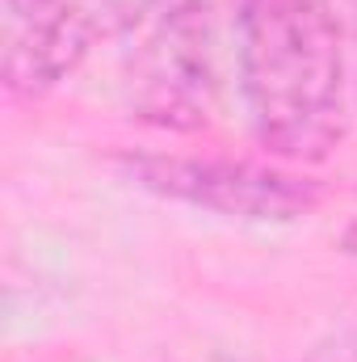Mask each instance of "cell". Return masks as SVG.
<instances>
[{
    "label": "cell",
    "mask_w": 357,
    "mask_h": 362,
    "mask_svg": "<svg viewBox=\"0 0 357 362\" xmlns=\"http://www.w3.org/2000/svg\"><path fill=\"white\" fill-rule=\"evenodd\" d=\"M240 89L257 139L294 165L345 135V51L324 0H240Z\"/></svg>",
    "instance_id": "cell-1"
},
{
    "label": "cell",
    "mask_w": 357,
    "mask_h": 362,
    "mask_svg": "<svg viewBox=\"0 0 357 362\" xmlns=\"http://www.w3.org/2000/svg\"><path fill=\"white\" fill-rule=\"evenodd\" d=\"M143 13H152V30L131 64L135 110L156 127H202L219 93L214 0H152Z\"/></svg>",
    "instance_id": "cell-2"
},
{
    "label": "cell",
    "mask_w": 357,
    "mask_h": 362,
    "mask_svg": "<svg viewBox=\"0 0 357 362\" xmlns=\"http://www.w3.org/2000/svg\"><path fill=\"white\" fill-rule=\"evenodd\" d=\"M152 0H0V72L17 97L55 89L118 21L135 25Z\"/></svg>",
    "instance_id": "cell-3"
},
{
    "label": "cell",
    "mask_w": 357,
    "mask_h": 362,
    "mask_svg": "<svg viewBox=\"0 0 357 362\" xmlns=\"http://www.w3.org/2000/svg\"><path fill=\"white\" fill-rule=\"evenodd\" d=\"M122 169L143 189L173 198L198 211L290 223L320 202V189L298 173L269 169L253 160H219V156H126Z\"/></svg>",
    "instance_id": "cell-4"
},
{
    "label": "cell",
    "mask_w": 357,
    "mask_h": 362,
    "mask_svg": "<svg viewBox=\"0 0 357 362\" xmlns=\"http://www.w3.org/2000/svg\"><path fill=\"white\" fill-rule=\"evenodd\" d=\"M345 249H349V253L357 257V223L349 228V232H345Z\"/></svg>",
    "instance_id": "cell-5"
}]
</instances>
